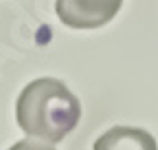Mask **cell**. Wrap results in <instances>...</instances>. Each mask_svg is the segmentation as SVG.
Wrapping results in <instances>:
<instances>
[{"mask_svg":"<svg viewBox=\"0 0 158 150\" xmlns=\"http://www.w3.org/2000/svg\"><path fill=\"white\" fill-rule=\"evenodd\" d=\"M15 119L29 137L59 143L77 128L81 119V104L62 80L37 77L20 93Z\"/></svg>","mask_w":158,"mask_h":150,"instance_id":"cell-1","label":"cell"},{"mask_svg":"<svg viewBox=\"0 0 158 150\" xmlns=\"http://www.w3.org/2000/svg\"><path fill=\"white\" fill-rule=\"evenodd\" d=\"M123 0H57V18L70 29H99L118 13Z\"/></svg>","mask_w":158,"mask_h":150,"instance_id":"cell-2","label":"cell"},{"mask_svg":"<svg viewBox=\"0 0 158 150\" xmlns=\"http://www.w3.org/2000/svg\"><path fill=\"white\" fill-rule=\"evenodd\" d=\"M92 150H158V146L145 128L114 126L94 141Z\"/></svg>","mask_w":158,"mask_h":150,"instance_id":"cell-3","label":"cell"},{"mask_svg":"<svg viewBox=\"0 0 158 150\" xmlns=\"http://www.w3.org/2000/svg\"><path fill=\"white\" fill-rule=\"evenodd\" d=\"M9 150H55L48 141H42V139H22V141H18L13 143Z\"/></svg>","mask_w":158,"mask_h":150,"instance_id":"cell-4","label":"cell"}]
</instances>
